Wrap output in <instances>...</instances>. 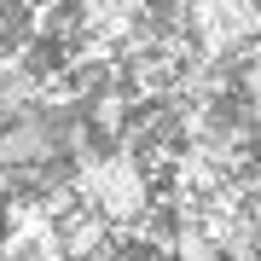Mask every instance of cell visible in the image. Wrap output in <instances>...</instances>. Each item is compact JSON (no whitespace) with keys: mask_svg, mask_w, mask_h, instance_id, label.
I'll return each instance as SVG.
<instances>
[{"mask_svg":"<svg viewBox=\"0 0 261 261\" xmlns=\"http://www.w3.org/2000/svg\"><path fill=\"white\" fill-rule=\"evenodd\" d=\"M70 192L82 197V203L93 209L105 226H128V221H140L145 203H151V186H145V168H140V157H134V145H116V151L87 157L82 168H75Z\"/></svg>","mask_w":261,"mask_h":261,"instance_id":"cell-1","label":"cell"},{"mask_svg":"<svg viewBox=\"0 0 261 261\" xmlns=\"http://www.w3.org/2000/svg\"><path fill=\"white\" fill-rule=\"evenodd\" d=\"M64 145H70V134H64L58 116L23 111V116H12L6 128H0V174H6L12 186H23V180H35L47 163H58Z\"/></svg>","mask_w":261,"mask_h":261,"instance_id":"cell-2","label":"cell"}]
</instances>
